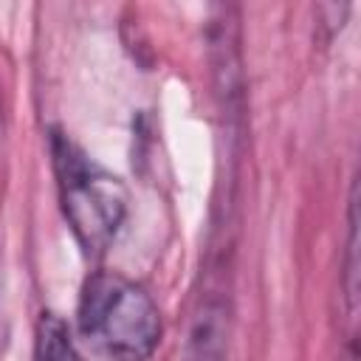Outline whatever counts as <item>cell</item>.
Wrapping results in <instances>:
<instances>
[{
    "instance_id": "cell-4",
    "label": "cell",
    "mask_w": 361,
    "mask_h": 361,
    "mask_svg": "<svg viewBox=\"0 0 361 361\" xmlns=\"http://www.w3.org/2000/svg\"><path fill=\"white\" fill-rule=\"evenodd\" d=\"M37 355L39 358H79L76 338L71 336V327L54 313H42V319H39Z\"/></svg>"
},
{
    "instance_id": "cell-5",
    "label": "cell",
    "mask_w": 361,
    "mask_h": 361,
    "mask_svg": "<svg viewBox=\"0 0 361 361\" xmlns=\"http://www.w3.org/2000/svg\"><path fill=\"white\" fill-rule=\"evenodd\" d=\"M353 0H316V42L327 48L347 25Z\"/></svg>"
},
{
    "instance_id": "cell-2",
    "label": "cell",
    "mask_w": 361,
    "mask_h": 361,
    "mask_svg": "<svg viewBox=\"0 0 361 361\" xmlns=\"http://www.w3.org/2000/svg\"><path fill=\"white\" fill-rule=\"evenodd\" d=\"M51 158L65 220L87 257H102L127 214V192L68 135H51Z\"/></svg>"
},
{
    "instance_id": "cell-1",
    "label": "cell",
    "mask_w": 361,
    "mask_h": 361,
    "mask_svg": "<svg viewBox=\"0 0 361 361\" xmlns=\"http://www.w3.org/2000/svg\"><path fill=\"white\" fill-rule=\"evenodd\" d=\"M79 338L99 358H147L161 341V313L152 296L118 276L99 271L93 274L79 296L76 310Z\"/></svg>"
},
{
    "instance_id": "cell-3",
    "label": "cell",
    "mask_w": 361,
    "mask_h": 361,
    "mask_svg": "<svg viewBox=\"0 0 361 361\" xmlns=\"http://www.w3.org/2000/svg\"><path fill=\"white\" fill-rule=\"evenodd\" d=\"M347 251H344V274H341V290H344V313L355 330L358 324V290H361V262H358V183H353L350 192V209H347Z\"/></svg>"
}]
</instances>
